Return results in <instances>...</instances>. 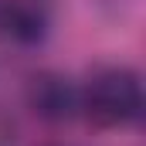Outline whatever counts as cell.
<instances>
[{
    "instance_id": "obj_1",
    "label": "cell",
    "mask_w": 146,
    "mask_h": 146,
    "mask_svg": "<svg viewBox=\"0 0 146 146\" xmlns=\"http://www.w3.org/2000/svg\"><path fill=\"white\" fill-rule=\"evenodd\" d=\"M78 109L102 129L133 126L143 115V82L126 65H106L88 75L78 92Z\"/></svg>"
},
{
    "instance_id": "obj_3",
    "label": "cell",
    "mask_w": 146,
    "mask_h": 146,
    "mask_svg": "<svg viewBox=\"0 0 146 146\" xmlns=\"http://www.w3.org/2000/svg\"><path fill=\"white\" fill-rule=\"evenodd\" d=\"M48 31L41 0H0V34L14 44H34Z\"/></svg>"
},
{
    "instance_id": "obj_2",
    "label": "cell",
    "mask_w": 146,
    "mask_h": 146,
    "mask_svg": "<svg viewBox=\"0 0 146 146\" xmlns=\"http://www.w3.org/2000/svg\"><path fill=\"white\" fill-rule=\"evenodd\" d=\"M27 102L34 115L48 119V122H65L78 112V88L65 75L54 72H41L31 78V88H27Z\"/></svg>"
}]
</instances>
